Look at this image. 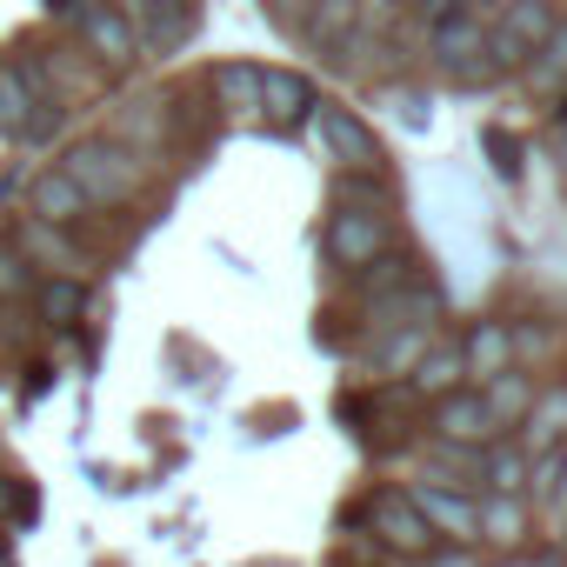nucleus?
I'll return each instance as SVG.
<instances>
[{
    "instance_id": "obj_33",
    "label": "nucleus",
    "mask_w": 567,
    "mask_h": 567,
    "mask_svg": "<svg viewBox=\"0 0 567 567\" xmlns=\"http://www.w3.org/2000/svg\"><path fill=\"white\" fill-rule=\"evenodd\" d=\"M487 147H494V154H501V161H494V167H501V174H520V147H514V141H507V134H487Z\"/></svg>"
},
{
    "instance_id": "obj_2",
    "label": "nucleus",
    "mask_w": 567,
    "mask_h": 567,
    "mask_svg": "<svg viewBox=\"0 0 567 567\" xmlns=\"http://www.w3.org/2000/svg\"><path fill=\"white\" fill-rule=\"evenodd\" d=\"M68 181L87 194V207L94 214H107V207H127L141 187H147V167H141V154H127L121 141H107V134H94V141H81L68 161Z\"/></svg>"
},
{
    "instance_id": "obj_12",
    "label": "nucleus",
    "mask_w": 567,
    "mask_h": 567,
    "mask_svg": "<svg viewBox=\"0 0 567 567\" xmlns=\"http://www.w3.org/2000/svg\"><path fill=\"white\" fill-rule=\"evenodd\" d=\"M501 434V421L487 414L481 388H454L447 401H434V434L427 441H454V447H487Z\"/></svg>"
},
{
    "instance_id": "obj_6",
    "label": "nucleus",
    "mask_w": 567,
    "mask_h": 567,
    "mask_svg": "<svg viewBox=\"0 0 567 567\" xmlns=\"http://www.w3.org/2000/svg\"><path fill=\"white\" fill-rule=\"evenodd\" d=\"M487 14L474 8H454L441 28H427V54H434V68L447 74V81H461V87H487L494 81V68H487Z\"/></svg>"
},
{
    "instance_id": "obj_13",
    "label": "nucleus",
    "mask_w": 567,
    "mask_h": 567,
    "mask_svg": "<svg viewBox=\"0 0 567 567\" xmlns=\"http://www.w3.org/2000/svg\"><path fill=\"white\" fill-rule=\"evenodd\" d=\"M315 114V81L295 68H260V127H308Z\"/></svg>"
},
{
    "instance_id": "obj_1",
    "label": "nucleus",
    "mask_w": 567,
    "mask_h": 567,
    "mask_svg": "<svg viewBox=\"0 0 567 567\" xmlns=\"http://www.w3.org/2000/svg\"><path fill=\"white\" fill-rule=\"evenodd\" d=\"M68 127V107L41 87V68L21 54H0V141L48 147Z\"/></svg>"
},
{
    "instance_id": "obj_26",
    "label": "nucleus",
    "mask_w": 567,
    "mask_h": 567,
    "mask_svg": "<svg viewBox=\"0 0 567 567\" xmlns=\"http://www.w3.org/2000/svg\"><path fill=\"white\" fill-rule=\"evenodd\" d=\"M334 207H354V214H394V187H388V174H341V181H334Z\"/></svg>"
},
{
    "instance_id": "obj_16",
    "label": "nucleus",
    "mask_w": 567,
    "mask_h": 567,
    "mask_svg": "<svg viewBox=\"0 0 567 567\" xmlns=\"http://www.w3.org/2000/svg\"><path fill=\"white\" fill-rule=\"evenodd\" d=\"M454 388H467L461 341H427V348H421V361L408 368V394H421V401H447Z\"/></svg>"
},
{
    "instance_id": "obj_5",
    "label": "nucleus",
    "mask_w": 567,
    "mask_h": 567,
    "mask_svg": "<svg viewBox=\"0 0 567 567\" xmlns=\"http://www.w3.org/2000/svg\"><path fill=\"white\" fill-rule=\"evenodd\" d=\"M308 134H315L321 161H334L341 174H388V147L374 141V127H368L354 107H341V101H315Z\"/></svg>"
},
{
    "instance_id": "obj_20",
    "label": "nucleus",
    "mask_w": 567,
    "mask_h": 567,
    "mask_svg": "<svg viewBox=\"0 0 567 567\" xmlns=\"http://www.w3.org/2000/svg\"><path fill=\"white\" fill-rule=\"evenodd\" d=\"M414 280H421V260H414V254H401V247H388L381 260L354 267V295H361V301H388V295L414 288Z\"/></svg>"
},
{
    "instance_id": "obj_15",
    "label": "nucleus",
    "mask_w": 567,
    "mask_h": 567,
    "mask_svg": "<svg viewBox=\"0 0 567 567\" xmlns=\"http://www.w3.org/2000/svg\"><path fill=\"white\" fill-rule=\"evenodd\" d=\"M28 214L48 220V227H81L94 207H87V194L68 181V167H48V174H34V187H28Z\"/></svg>"
},
{
    "instance_id": "obj_22",
    "label": "nucleus",
    "mask_w": 567,
    "mask_h": 567,
    "mask_svg": "<svg viewBox=\"0 0 567 567\" xmlns=\"http://www.w3.org/2000/svg\"><path fill=\"white\" fill-rule=\"evenodd\" d=\"M520 447H527V454L567 447V388H554V394H534V408H527V427H520Z\"/></svg>"
},
{
    "instance_id": "obj_27",
    "label": "nucleus",
    "mask_w": 567,
    "mask_h": 567,
    "mask_svg": "<svg viewBox=\"0 0 567 567\" xmlns=\"http://www.w3.org/2000/svg\"><path fill=\"white\" fill-rule=\"evenodd\" d=\"M527 87H540V94H560L567 87V14L554 21V34L540 41V54H534V68L520 74Z\"/></svg>"
},
{
    "instance_id": "obj_18",
    "label": "nucleus",
    "mask_w": 567,
    "mask_h": 567,
    "mask_svg": "<svg viewBox=\"0 0 567 567\" xmlns=\"http://www.w3.org/2000/svg\"><path fill=\"white\" fill-rule=\"evenodd\" d=\"M354 21H361V0H308V14H301V41L315 48V54H341L348 48V34H354Z\"/></svg>"
},
{
    "instance_id": "obj_11",
    "label": "nucleus",
    "mask_w": 567,
    "mask_h": 567,
    "mask_svg": "<svg viewBox=\"0 0 567 567\" xmlns=\"http://www.w3.org/2000/svg\"><path fill=\"white\" fill-rule=\"evenodd\" d=\"M14 247H21V254L34 260V274H41V280H48V274H68V280H87V267H94V260H87V247H81V240H74L68 227H48V220H34V214L21 220V234H14Z\"/></svg>"
},
{
    "instance_id": "obj_19",
    "label": "nucleus",
    "mask_w": 567,
    "mask_h": 567,
    "mask_svg": "<svg viewBox=\"0 0 567 567\" xmlns=\"http://www.w3.org/2000/svg\"><path fill=\"white\" fill-rule=\"evenodd\" d=\"M461 361H467L474 381L507 374V368H514V328H507V321H474V328L461 334Z\"/></svg>"
},
{
    "instance_id": "obj_30",
    "label": "nucleus",
    "mask_w": 567,
    "mask_h": 567,
    "mask_svg": "<svg viewBox=\"0 0 567 567\" xmlns=\"http://www.w3.org/2000/svg\"><path fill=\"white\" fill-rule=\"evenodd\" d=\"M260 8H267V21H274V28L301 34V14H308V0H260Z\"/></svg>"
},
{
    "instance_id": "obj_4",
    "label": "nucleus",
    "mask_w": 567,
    "mask_h": 567,
    "mask_svg": "<svg viewBox=\"0 0 567 567\" xmlns=\"http://www.w3.org/2000/svg\"><path fill=\"white\" fill-rule=\"evenodd\" d=\"M54 21L74 28L81 54H94L107 74H134V68H141V41H134V28L114 14V0H61Z\"/></svg>"
},
{
    "instance_id": "obj_29",
    "label": "nucleus",
    "mask_w": 567,
    "mask_h": 567,
    "mask_svg": "<svg viewBox=\"0 0 567 567\" xmlns=\"http://www.w3.org/2000/svg\"><path fill=\"white\" fill-rule=\"evenodd\" d=\"M28 514H34V494H28L21 481L0 474V527H8V520H28Z\"/></svg>"
},
{
    "instance_id": "obj_31",
    "label": "nucleus",
    "mask_w": 567,
    "mask_h": 567,
    "mask_svg": "<svg viewBox=\"0 0 567 567\" xmlns=\"http://www.w3.org/2000/svg\"><path fill=\"white\" fill-rule=\"evenodd\" d=\"M421 567H481V560H474V547H434Z\"/></svg>"
},
{
    "instance_id": "obj_10",
    "label": "nucleus",
    "mask_w": 567,
    "mask_h": 567,
    "mask_svg": "<svg viewBox=\"0 0 567 567\" xmlns=\"http://www.w3.org/2000/svg\"><path fill=\"white\" fill-rule=\"evenodd\" d=\"M321 247H328V260L334 267H368V260H381L388 247H394V220L388 214H354V207H334V220H328V234H321Z\"/></svg>"
},
{
    "instance_id": "obj_23",
    "label": "nucleus",
    "mask_w": 567,
    "mask_h": 567,
    "mask_svg": "<svg viewBox=\"0 0 567 567\" xmlns=\"http://www.w3.org/2000/svg\"><path fill=\"white\" fill-rule=\"evenodd\" d=\"M534 374H520V368H507V374H494V381H481V401H487V414L501 421V427H514V421H527V408H534Z\"/></svg>"
},
{
    "instance_id": "obj_28",
    "label": "nucleus",
    "mask_w": 567,
    "mask_h": 567,
    "mask_svg": "<svg viewBox=\"0 0 567 567\" xmlns=\"http://www.w3.org/2000/svg\"><path fill=\"white\" fill-rule=\"evenodd\" d=\"M34 288H41L34 260H28L14 240H0V308H14V301H34Z\"/></svg>"
},
{
    "instance_id": "obj_17",
    "label": "nucleus",
    "mask_w": 567,
    "mask_h": 567,
    "mask_svg": "<svg viewBox=\"0 0 567 567\" xmlns=\"http://www.w3.org/2000/svg\"><path fill=\"white\" fill-rule=\"evenodd\" d=\"M207 94L227 121H260V68L254 61H220L207 74Z\"/></svg>"
},
{
    "instance_id": "obj_7",
    "label": "nucleus",
    "mask_w": 567,
    "mask_h": 567,
    "mask_svg": "<svg viewBox=\"0 0 567 567\" xmlns=\"http://www.w3.org/2000/svg\"><path fill=\"white\" fill-rule=\"evenodd\" d=\"M114 14L134 28L141 61H167L174 48H187V34L200 21V0H114Z\"/></svg>"
},
{
    "instance_id": "obj_8",
    "label": "nucleus",
    "mask_w": 567,
    "mask_h": 567,
    "mask_svg": "<svg viewBox=\"0 0 567 567\" xmlns=\"http://www.w3.org/2000/svg\"><path fill=\"white\" fill-rule=\"evenodd\" d=\"M408 501L421 507V520L434 527L441 547H481V494L447 487L434 474H421V487H408Z\"/></svg>"
},
{
    "instance_id": "obj_21",
    "label": "nucleus",
    "mask_w": 567,
    "mask_h": 567,
    "mask_svg": "<svg viewBox=\"0 0 567 567\" xmlns=\"http://www.w3.org/2000/svg\"><path fill=\"white\" fill-rule=\"evenodd\" d=\"M527 467H534V454H527L520 441H487V447H481V481H487V494H520V501H527Z\"/></svg>"
},
{
    "instance_id": "obj_34",
    "label": "nucleus",
    "mask_w": 567,
    "mask_h": 567,
    "mask_svg": "<svg viewBox=\"0 0 567 567\" xmlns=\"http://www.w3.org/2000/svg\"><path fill=\"white\" fill-rule=\"evenodd\" d=\"M560 161H567V121H560Z\"/></svg>"
},
{
    "instance_id": "obj_9",
    "label": "nucleus",
    "mask_w": 567,
    "mask_h": 567,
    "mask_svg": "<svg viewBox=\"0 0 567 567\" xmlns=\"http://www.w3.org/2000/svg\"><path fill=\"white\" fill-rule=\"evenodd\" d=\"M368 527H374V540L388 547V554H401V560H427L441 540H434V527L421 520V507L408 501V487H381L374 501H368Z\"/></svg>"
},
{
    "instance_id": "obj_32",
    "label": "nucleus",
    "mask_w": 567,
    "mask_h": 567,
    "mask_svg": "<svg viewBox=\"0 0 567 567\" xmlns=\"http://www.w3.org/2000/svg\"><path fill=\"white\" fill-rule=\"evenodd\" d=\"M454 8H467V0H414V14H421L427 28H441V21H447Z\"/></svg>"
},
{
    "instance_id": "obj_25",
    "label": "nucleus",
    "mask_w": 567,
    "mask_h": 567,
    "mask_svg": "<svg viewBox=\"0 0 567 567\" xmlns=\"http://www.w3.org/2000/svg\"><path fill=\"white\" fill-rule=\"evenodd\" d=\"M34 308L54 321V328H74L81 308H87V280H68V274H48L41 288H34Z\"/></svg>"
},
{
    "instance_id": "obj_14",
    "label": "nucleus",
    "mask_w": 567,
    "mask_h": 567,
    "mask_svg": "<svg viewBox=\"0 0 567 567\" xmlns=\"http://www.w3.org/2000/svg\"><path fill=\"white\" fill-rule=\"evenodd\" d=\"M34 68H41V87L54 101H74V94H101L107 87V68L94 54H81V48H48V54H34Z\"/></svg>"
},
{
    "instance_id": "obj_24",
    "label": "nucleus",
    "mask_w": 567,
    "mask_h": 567,
    "mask_svg": "<svg viewBox=\"0 0 567 567\" xmlns=\"http://www.w3.org/2000/svg\"><path fill=\"white\" fill-rule=\"evenodd\" d=\"M527 534V501L520 494H487L481 501V540L487 547H514Z\"/></svg>"
},
{
    "instance_id": "obj_3",
    "label": "nucleus",
    "mask_w": 567,
    "mask_h": 567,
    "mask_svg": "<svg viewBox=\"0 0 567 567\" xmlns=\"http://www.w3.org/2000/svg\"><path fill=\"white\" fill-rule=\"evenodd\" d=\"M554 21H560L554 0H501V14L487 28V68H494V81L527 74L534 54H540V41L554 34Z\"/></svg>"
}]
</instances>
